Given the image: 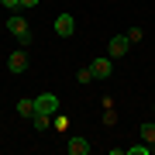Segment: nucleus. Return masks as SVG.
I'll return each instance as SVG.
<instances>
[{
    "label": "nucleus",
    "mask_w": 155,
    "mask_h": 155,
    "mask_svg": "<svg viewBox=\"0 0 155 155\" xmlns=\"http://www.w3.org/2000/svg\"><path fill=\"white\" fill-rule=\"evenodd\" d=\"M7 31H11V35H17V41H21V45H28L31 41V31H28V21H24V17H7Z\"/></svg>",
    "instance_id": "nucleus-1"
},
{
    "label": "nucleus",
    "mask_w": 155,
    "mask_h": 155,
    "mask_svg": "<svg viewBox=\"0 0 155 155\" xmlns=\"http://www.w3.org/2000/svg\"><path fill=\"white\" fill-rule=\"evenodd\" d=\"M127 45H131L127 35H114V38L107 41V55H110V59H124L127 55Z\"/></svg>",
    "instance_id": "nucleus-2"
},
{
    "label": "nucleus",
    "mask_w": 155,
    "mask_h": 155,
    "mask_svg": "<svg viewBox=\"0 0 155 155\" xmlns=\"http://www.w3.org/2000/svg\"><path fill=\"white\" fill-rule=\"evenodd\" d=\"M59 110V100L52 97V93H41L38 100H35V114H45V117H52Z\"/></svg>",
    "instance_id": "nucleus-3"
},
{
    "label": "nucleus",
    "mask_w": 155,
    "mask_h": 155,
    "mask_svg": "<svg viewBox=\"0 0 155 155\" xmlns=\"http://www.w3.org/2000/svg\"><path fill=\"white\" fill-rule=\"evenodd\" d=\"M72 31H76V21H72V14H59V17H55V35H59V38H69Z\"/></svg>",
    "instance_id": "nucleus-4"
},
{
    "label": "nucleus",
    "mask_w": 155,
    "mask_h": 155,
    "mask_svg": "<svg viewBox=\"0 0 155 155\" xmlns=\"http://www.w3.org/2000/svg\"><path fill=\"white\" fill-rule=\"evenodd\" d=\"M7 69H11L14 76H21V72L28 69V55H24V52H14V55L7 59Z\"/></svg>",
    "instance_id": "nucleus-5"
},
{
    "label": "nucleus",
    "mask_w": 155,
    "mask_h": 155,
    "mask_svg": "<svg viewBox=\"0 0 155 155\" xmlns=\"http://www.w3.org/2000/svg\"><path fill=\"white\" fill-rule=\"evenodd\" d=\"M66 152H69V155H86V152H90V141L76 134V138H69V141H66Z\"/></svg>",
    "instance_id": "nucleus-6"
},
{
    "label": "nucleus",
    "mask_w": 155,
    "mask_h": 155,
    "mask_svg": "<svg viewBox=\"0 0 155 155\" xmlns=\"http://www.w3.org/2000/svg\"><path fill=\"white\" fill-rule=\"evenodd\" d=\"M90 69H93V76L97 79H107V76H110V59H93V66H90Z\"/></svg>",
    "instance_id": "nucleus-7"
},
{
    "label": "nucleus",
    "mask_w": 155,
    "mask_h": 155,
    "mask_svg": "<svg viewBox=\"0 0 155 155\" xmlns=\"http://www.w3.org/2000/svg\"><path fill=\"white\" fill-rule=\"evenodd\" d=\"M17 114H21V117H35V100L21 97V100H17Z\"/></svg>",
    "instance_id": "nucleus-8"
},
{
    "label": "nucleus",
    "mask_w": 155,
    "mask_h": 155,
    "mask_svg": "<svg viewBox=\"0 0 155 155\" xmlns=\"http://www.w3.org/2000/svg\"><path fill=\"white\" fill-rule=\"evenodd\" d=\"M48 124H52V117H45V114H35V131H48Z\"/></svg>",
    "instance_id": "nucleus-9"
},
{
    "label": "nucleus",
    "mask_w": 155,
    "mask_h": 155,
    "mask_svg": "<svg viewBox=\"0 0 155 155\" xmlns=\"http://www.w3.org/2000/svg\"><path fill=\"white\" fill-rule=\"evenodd\" d=\"M141 138L148 145H155V124H141Z\"/></svg>",
    "instance_id": "nucleus-10"
},
{
    "label": "nucleus",
    "mask_w": 155,
    "mask_h": 155,
    "mask_svg": "<svg viewBox=\"0 0 155 155\" xmlns=\"http://www.w3.org/2000/svg\"><path fill=\"white\" fill-rule=\"evenodd\" d=\"M76 79H79V83H83V86H86V83H93V79H97V76H93V69H79V76H76Z\"/></svg>",
    "instance_id": "nucleus-11"
},
{
    "label": "nucleus",
    "mask_w": 155,
    "mask_h": 155,
    "mask_svg": "<svg viewBox=\"0 0 155 155\" xmlns=\"http://www.w3.org/2000/svg\"><path fill=\"white\" fill-rule=\"evenodd\" d=\"M152 148H148V145H131V148H127V155H148Z\"/></svg>",
    "instance_id": "nucleus-12"
},
{
    "label": "nucleus",
    "mask_w": 155,
    "mask_h": 155,
    "mask_svg": "<svg viewBox=\"0 0 155 155\" xmlns=\"http://www.w3.org/2000/svg\"><path fill=\"white\" fill-rule=\"evenodd\" d=\"M4 7H21V0H0Z\"/></svg>",
    "instance_id": "nucleus-13"
},
{
    "label": "nucleus",
    "mask_w": 155,
    "mask_h": 155,
    "mask_svg": "<svg viewBox=\"0 0 155 155\" xmlns=\"http://www.w3.org/2000/svg\"><path fill=\"white\" fill-rule=\"evenodd\" d=\"M35 4H38V0H21V7H35Z\"/></svg>",
    "instance_id": "nucleus-14"
}]
</instances>
